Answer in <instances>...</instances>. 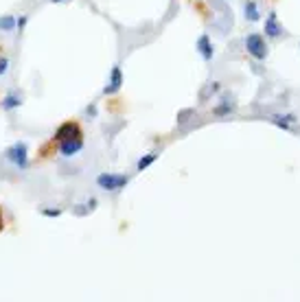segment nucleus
<instances>
[{"label": "nucleus", "mask_w": 300, "mask_h": 302, "mask_svg": "<svg viewBox=\"0 0 300 302\" xmlns=\"http://www.w3.org/2000/svg\"><path fill=\"white\" fill-rule=\"evenodd\" d=\"M246 50L248 55H252L254 60H265L267 57V44H265V38H263L261 33H250L246 38Z\"/></svg>", "instance_id": "1"}, {"label": "nucleus", "mask_w": 300, "mask_h": 302, "mask_svg": "<svg viewBox=\"0 0 300 302\" xmlns=\"http://www.w3.org/2000/svg\"><path fill=\"white\" fill-rule=\"evenodd\" d=\"M7 160L11 162V164H16L18 169H26V164H29V147H26V143H22V141H18V143H13L9 149H7Z\"/></svg>", "instance_id": "2"}, {"label": "nucleus", "mask_w": 300, "mask_h": 302, "mask_svg": "<svg viewBox=\"0 0 300 302\" xmlns=\"http://www.w3.org/2000/svg\"><path fill=\"white\" fill-rule=\"evenodd\" d=\"M129 182L127 175H119V173H99L97 175V184L103 190H119Z\"/></svg>", "instance_id": "3"}, {"label": "nucleus", "mask_w": 300, "mask_h": 302, "mask_svg": "<svg viewBox=\"0 0 300 302\" xmlns=\"http://www.w3.org/2000/svg\"><path fill=\"white\" fill-rule=\"evenodd\" d=\"M75 136H81V129H79V125L72 123V121H66V123H62L60 127L55 129L53 141H55V143H64V141H68V138H75Z\"/></svg>", "instance_id": "4"}, {"label": "nucleus", "mask_w": 300, "mask_h": 302, "mask_svg": "<svg viewBox=\"0 0 300 302\" xmlns=\"http://www.w3.org/2000/svg\"><path fill=\"white\" fill-rule=\"evenodd\" d=\"M263 33L267 35V38H281V35L285 33V29L283 24L279 22V16L272 11V13H267V18H265V24H263Z\"/></svg>", "instance_id": "5"}, {"label": "nucleus", "mask_w": 300, "mask_h": 302, "mask_svg": "<svg viewBox=\"0 0 300 302\" xmlns=\"http://www.w3.org/2000/svg\"><path fill=\"white\" fill-rule=\"evenodd\" d=\"M84 149V134L81 136H75V138H68V141H64L60 143V151H62V156L64 158H72V156H77L79 151Z\"/></svg>", "instance_id": "6"}, {"label": "nucleus", "mask_w": 300, "mask_h": 302, "mask_svg": "<svg viewBox=\"0 0 300 302\" xmlns=\"http://www.w3.org/2000/svg\"><path fill=\"white\" fill-rule=\"evenodd\" d=\"M123 88V70H121V66H114L112 72H110V81H107V86L103 88V94H116Z\"/></svg>", "instance_id": "7"}, {"label": "nucleus", "mask_w": 300, "mask_h": 302, "mask_svg": "<svg viewBox=\"0 0 300 302\" xmlns=\"http://www.w3.org/2000/svg\"><path fill=\"white\" fill-rule=\"evenodd\" d=\"M197 50H200V55H202V60L204 62H210L213 60V55H215V48H213V42H210L208 38V33H202L200 38H197Z\"/></svg>", "instance_id": "8"}, {"label": "nucleus", "mask_w": 300, "mask_h": 302, "mask_svg": "<svg viewBox=\"0 0 300 302\" xmlns=\"http://www.w3.org/2000/svg\"><path fill=\"white\" fill-rule=\"evenodd\" d=\"M0 105H3L5 112H11V109H16V107L22 105V97H20V94H16V92H11V94H7V97L3 99Z\"/></svg>", "instance_id": "9"}, {"label": "nucleus", "mask_w": 300, "mask_h": 302, "mask_svg": "<svg viewBox=\"0 0 300 302\" xmlns=\"http://www.w3.org/2000/svg\"><path fill=\"white\" fill-rule=\"evenodd\" d=\"M272 123L276 125V127H281V129H285L287 131L289 127H291V123H296V116L294 114H274L272 116Z\"/></svg>", "instance_id": "10"}, {"label": "nucleus", "mask_w": 300, "mask_h": 302, "mask_svg": "<svg viewBox=\"0 0 300 302\" xmlns=\"http://www.w3.org/2000/svg\"><path fill=\"white\" fill-rule=\"evenodd\" d=\"M243 13H246V20H250V22H259V20H261L259 5L254 3V0H248L246 7H243Z\"/></svg>", "instance_id": "11"}, {"label": "nucleus", "mask_w": 300, "mask_h": 302, "mask_svg": "<svg viewBox=\"0 0 300 302\" xmlns=\"http://www.w3.org/2000/svg\"><path fill=\"white\" fill-rule=\"evenodd\" d=\"M13 29H18V20L16 18H13V16H3V18H0V31L9 33V31H13Z\"/></svg>", "instance_id": "12"}, {"label": "nucleus", "mask_w": 300, "mask_h": 302, "mask_svg": "<svg viewBox=\"0 0 300 302\" xmlns=\"http://www.w3.org/2000/svg\"><path fill=\"white\" fill-rule=\"evenodd\" d=\"M158 160V153H147V156H143L141 160H138V164H136V169L138 171H143V169H147V167H151L153 162Z\"/></svg>", "instance_id": "13"}, {"label": "nucleus", "mask_w": 300, "mask_h": 302, "mask_svg": "<svg viewBox=\"0 0 300 302\" xmlns=\"http://www.w3.org/2000/svg\"><path fill=\"white\" fill-rule=\"evenodd\" d=\"M232 109H235V105H232V103H224V105H217V107H215V114H217V116H224V114H230Z\"/></svg>", "instance_id": "14"}, {"label": "nucleus", "mask_w": 300, "mask_h": 302, "mask_svg": "<svg viewBox=\"0 0 300 302\" xmlns=\"http://www.w3.org/2000/svg\"><path fill=\"white\" fill-rule=\"evenodd\" d=\"M42 215L44 217H60L62 215V208H44Z\"/></svg>", "instance_id": "15"}, {"label": "nucleus", "mask_w": 300, "mask_h": 302, "mask_svg": "<svg viewBox=\"0 0 300 302\" xmlns=\"http://www.w3.org/2000/svg\"><path fill=\"white\" fill-rule=\"evenodd\" d=\"M7 66H9V62L3 57V60H0V75H5V72H7Z\"/></svg>", "instance_id": "16"}, {"label": "nucleus", "mask_w": 300, "mask_h": 302, "mask_svg": "<svg viewBox=\"0 0 300 302\" xmlns=\"http://www.w3.org/2000/svg\"><path fill=\"white\" fill-rule=\"evenodd\" d=\"M26 22H29V18H26V16H22V18H18V29H20V31H22V29H24V26H26Z\"/></svg>", "instance_id": "17"}, {"label": "nucleus", "mask_w": 300, "mask_h": 302, "mask_svg": "<svg viewBox=\"0 0 300 302\" xmlns=\"http://www.w3.org/2000/svg\"><path fill=\"white\" fill-rule=\"evenodd\" d=\"M3 228H5V222H3V212H0V232H3Z\"/></svg>", "instance_id": "18"}, {"label": "nucleus", "mask_w": 300, "mask_h": 302, "mask_svg": "<svg viewBox=\"0 0 300 302\" xmlns=\"http://www.w3.org/2000/svg\"><path fill=\"white\" fill-rule=\"evenodd\" d=\"M53 3H66V0H53Z\"/></svg>", "instance_id": "19"}]
</instances>
